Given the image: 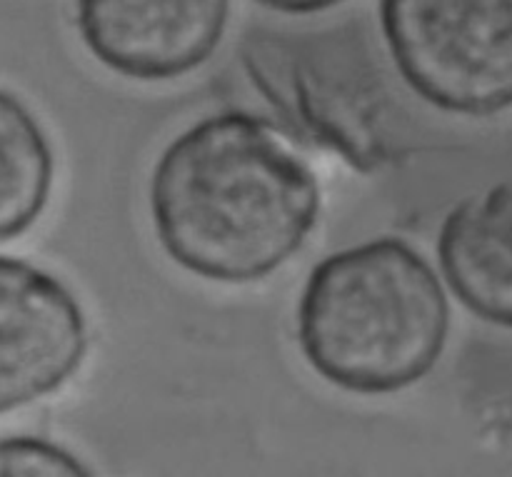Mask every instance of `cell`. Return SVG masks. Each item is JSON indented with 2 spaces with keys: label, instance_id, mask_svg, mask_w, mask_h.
<instances>
[{
  "label": "cell",
  "instance_id": "3957f363",
  "mask_svg": "<svg viewBox=\"0 0 512 477\" xmlns=\"http://www.w3.org/2000/svg\"><path fill=\"white\" fill-rule=\"evenodd\" d=\"M245 70L293 133L373 173L393 158V93L373 50L338 35L258 40Z\"/></svg>",
  "mask_w": 512,
  "mask_h": 477
},
{
  "label": "cell",
  "instance_id": "30bf717a",
  "mask_svg": "<svg viewBox=\"0 0 512 477\" xmlns=\"http://www.w3.org/2000/svg\"><path fill=\"white\" fill-rule=\"evenodd\" d=\"M263 8L278 10V13L288 15H308V13H323V10L335 8V5L345 3V0H255Z\"/></svg>",
  "mask_w": 512,
  "mask_h": 477
},
{
  "label": "cell",
  "instance_id": "ba28073f",
  "mask_svg": "<svg viewBox=\"0 0 512 477\" xmlns=\"http://www.w3.org/2000/svg\"><path fill=\"white\" fill-rule=\"evenodd\" d=\"M53 175L48 135L15 95L0 90V243L23 235L40 218Z\"/></svg>",
  "mask_w": 512,
  "mask_h": 477
},
{
  "label": "cell",
  "instance_id": "52a82bcc",
  "mask_svg": "<svg viewBox=\"0 0 512 477\" xmlns=\"http://www.w3.org/2000/svg\"><path fill=\"white\" fill-rule=\"evenodd\" d=\"M438 263L463 308L512 330V183L470 195L445 215Z\"/></svg>",
  "mask_w": 512,
  "mask_h": 477
},
{
  "label": "cell",
  "instance_id": "6da1fadb",
  "mask_svg": "<svg viewBox=\"0 0 512 477\" xmlns=\"http://www.w3.org/2000/svg\"><path fill=\"white\" fill-rule=\"evenodd\" d=\"M150 215L175 265L215 283H255L315 230L320 185L265 120L225 110L170 140L150 178Z\"/></svg>",
  "mask_w": 512,
  "mask_h": 477
},
{
  "label": "cell",
  "instance_id": "277c9868",
  "mask_svg": "<svg viewBox=\"0 0 512 477\" xmlns=\"http://www.w3.org/2000/svg\"><path fill=\"white\" fill-rule=\"evenodd\" d=\"M400 78L443 113L512 108V0H380Z\"/></svg>",
  "mask_w": 512,
  "mask_h": 477
},
{
  "label": "cell",
  "instance_id": "7a4b0ae2",
  "mask_svg": "<svg viewBox=\"0 0 512 477\" xmlns=\"http://www.w3.org/2000/svg\"><path fill=\"white\" fill-rule=\"evenodd\" d=\"M448 335L443 283L400 238H375L323 258L298 303L305 360L348 393L388 395L420 383L438 365Z\"/></svg>",
  "mask_w": 512,
  "mask_h": 477
},
{
  "label": "cell",
  "instance_id": "8992f818",
  "mask_svg": "<svg viewBox=\"0 0 512 477\" xmlns=\"http://www.w3.org/2000/svg\"><path fill=\"white\" fill-rule=\"evenodd\" d=\"M230 0H75V23L100 65L133 80H173L218 50Z\"/></svg>",
  "mask_w": 512,
  "mask_h": 477
},
{
  "label": "cell",
  "instance_id": "9c48e42d",
  "mask_svg": "<svg viewBox=\"0 0 512 477\" xmlns=\"http://www.w3.org/2000/svg\"><path fill=\"white\" fill-rule=\"evenodd\" d=\"M35 475H90V470L60 445L43 438H0V477H35Z\"/></svg>",
  "mask_w": 512,
  "mask_h": 477
},
{
  "label": "cell",
  "instance_id": "5b68a950",
  "mask_svg": "<svg viewBox=\"0 0 512 477\" xmlns=\"http://www.w3.org/2000/svg\"><path fill=\"white\" fill-rule=\"evenodd\" d=\"M85 353L78 298L55 275L0 255V415L63 388Z\"/></svg>",
  "mask_w": 512,
  "mask_h": 477
}]
</instances>
